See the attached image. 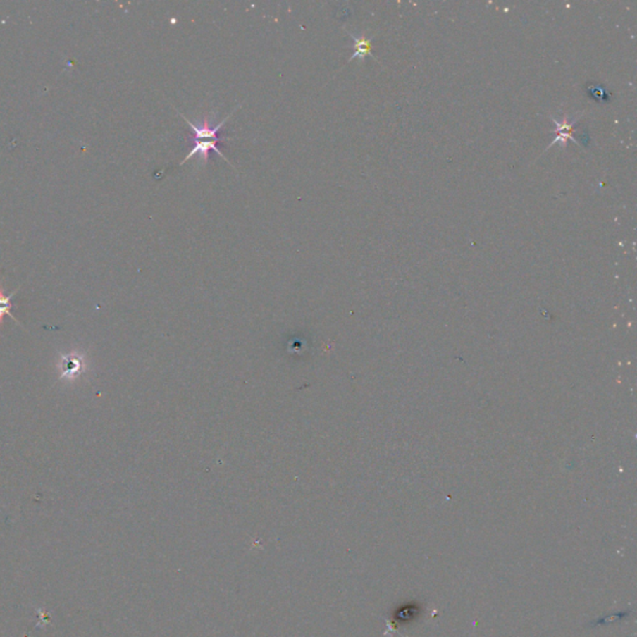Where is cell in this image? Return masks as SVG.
Returning a JSON list of instances; mask_svg holds the SVG:
<instances>
[{
    "label": "cell",
    "instance_id": "2",
    "mask_svg": "<svg viewBox=\"0 0 637 637\" xmlns=\"http://www.w3.org/2000/svg\"><path fill=\"white\" fill-rule=\"evenodd\" d=\"M583 113H584V112H580L579 115L574 116L573 118H570L568 115H564L563 118H557V117L550 116L552 123L555 125V130H552V131L557 133V136L552 140V144H548L545 151H548V149H550V147L555 144H560L562 149H565L567 144H568L569 140H571V141H574L576 144H580L579 142L574 138L573 128L574 125L579 121L580 117L583 116Z\"/></svg>",
    "mask_w": 637,
    "mask_h": 637
},
{
    "label": "cell",
    "instance_id": "6",
    "mask_svg": "<svg viewBox=\"0 0 637 637\" xmlns=\"http://www.w3.org/2000/svg\"><path fill=\"white\" fill-rule=\"evenodd\" d=\"M18 290H19V289L14 290V292H11V295H6L4 292H3V287H0V326L3 325V321H4V316H6V315L11 316V318L16 321V324L20 325V323H19V321L13 316V314H11V307H13V304H11V297H16Z\"/></svg>",
    "mask_w": 637,
    "mask_h": 637
},
{
    "label": "cell",
    "instance_id": "3",
    "mask_svg": "<svg viewBox=\"0 0 637 637\" xmlns=\"http://www.w3.org/2000/svg\"><path fill=\"white\" fill-rule=\"evenodd\" d=\"M238 107H237V109H238ZM237 109H235V110H237ZM235 110H234V111H235ZM234 111L232 112V113H229L228 116L225 117L223 121H221V123L216 125V126H212L208 120H204V121H202L201 123H192L191 120H188L183 113H181V112H178V113H180V116L188 123V126L191 128L192 141H198V140L219 141L218 133L221 131V128H223L224 123H227L229 118H230V116L233 115Z\"/></svg>",
    "mask_w": 637,
    "mask_h": 637
},
{
    "label": "cell",
    "instance_id": "4",
    "mask_svg": "<svg viewBox=\"0 0 637 637\" xmlns=\"http://www.w3.org/2000/svg\"><path fill=\"white\" fill-rule=\"evenodd\" d=\"M219 141H211V140H198V141H193V147H192L191 151L188 152L185 159H182L181 163L180 166L185 165L187 163L192 157H194V156H199V159L204 161V162H207L208 159H209V152H217L222 159H225L227 162L229 163V159L224 156L223 152L221 151V149H218L217 144Z\"/></svg>",
    "mask_w": 637,
    "mask_h": 637
},
{
    "label": "cell",
    "instance_id": "5",
    "mask_svg": "<svg viewBox=\"0 0 637 637\" xmlns=\"http://www.w3.org/2000/svg\"><path fill=\"white\" fill-rule=\"evenodd\" d=\"M349 35L352 37V42H354V45H352L354 54L351 55L347 63H351L354 58H360L362 61L366 56H370V58L376 60V58L372 54V37H366L365 34H362L360 37H356L351 32H349Z\"/></svg>",
    "mask_w": 637,
    "mask_h": 637
},
{
    "label": "cell",
    "instance_id": "1",
    "mask_svg": "<svg viewBox=\"0 0 637 637\" xmlns=\"http://www.w3.org/2000/svg\"><path fill=\"white\" fill-rule=\"evenodd\" d=\"M85 370V355L79 354V352H71L69 355L60 356L58 380L73 381L81 376Z\"/></svg>",
    "mask_w": 637,
    "mask_h": 637
}]
</instances>
